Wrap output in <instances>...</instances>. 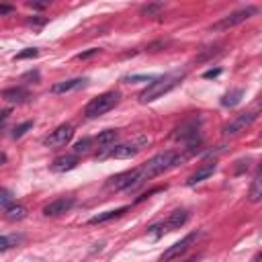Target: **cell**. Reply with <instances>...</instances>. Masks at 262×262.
Segmentation results:
<instances>
[{
    "label": "cell",
    "instance_id": "cell-1",
    "mask_svg": "<svg viewBox=\"0 0 262 262\" xmlns=\"http://www.w3.org/2000/svg\"><path fill=\"white\" fill-rule=\"evenodd\" d=\"M188 156H190V151L180 154V151H174V149L162 151V154L154 156V158L147 160L143 166H139V178H141V182H143V180H149V178H154V176H158V174H162L164 170H168V168H172V166H178L180 162H186Z\"/></svg>",
    "mask_w": 262,
    "mask_h": 262
},
{
    "label": "cell",
    "instance_id": "cell-2",
    "mask_svg": "<svg viewBox=\"0 0 262 262\" xmlns=\"http://www.w3.org/2000/svg\"><path fill=\"white\" fill-rule=\"evenodd\" d=\"M182 78H184V72H168V74H164V76L154 78V80L147 84V88L141 90L139 102L145 104V102L158 100L160 96H164L166 92H170L172 88H176V86L182 82Z\"/></svg>",
    "mask_w": 262,
    "mask_h": 262
},
{
    "label": "cell",
    "instance_id": "cell-3",
    "mask_svg": "<svg viewBox=\"0 0 262 262\" xmlns=\"http://www.w3.org/2000/svg\"><path fill=\"white\" fill-rule=\"evenodd\" d=\"M119 98H121V94H119L117 90L102 92V94H98L96 98H92V100L86 104L84 115H86L88 119H96V117H100V115L108 113L111 108H115V104L119 102Z\"/></svg>",
    "mask_w": 262,
    "mask_h": 262
},
{
    "label": "cell",
    "instance_id": "cell-4",
    "mask_svg": "<svg viewBox=\"0 0 262 262\" xmlns=\"http://www.w3.org/2000/svg\"><path fill=\"white\" fill-rule=\"evenodd\" d=\"M256 12H258L256 6H246V8H242V10H235V12L227 14V16H223L221 20L213 23V25H211V31H227V29H231V27H235V25L248 20V18L254 16Z\"/></svg>",
    "mask_w": 262,
    "mask_h": 262
},
{
    "label": "cell",
    "instance_id": "cell-5",
    "mask_svg": "<svg viewBox=\"0 0 262 262\" xmlns=\"http://www.w3.org/2000/svg\"><path fill=\"white\" fill-rule=\"evenodd\" d=\"M141 184V178H139V168H133V170H125L117 176H113L108 180V188L111 190H127V188H135Z\"/></svg>",
    "mask_w": 262,
    "mask_h": 262
},
{
    "label": "cell",
    "instance_id": "cell-6",
    "mask_svg": "<svg viewBox=\"0 0 262 262\" xmlns=\"http://www.w3.org/2000/svg\"><path fill=\"white\" fill-rule=\"evenodd\" d=\"M72 137H74V127L70 123H63L45 137V145L47 147H63L70 143Z\"/></svg>",
    "mask_w": 262,
    "mask_h": 262
},
{
    "label": "cell",
    "instance_id": "cell-7",
    "mask_svg": "<svg viewBox=\"0 0 262 262\" xmlns=\"http://www.w3.org/2000/svg\"><path fill=\"white\" fill-rule=\"evenodd\" d=\"M196 237H199V233L196 231H192V233H188V235H184L180 242H176V244H172L164 254H162V262H172V260H176L180 254H184L194 242H196Z\"/></svg>",
    "mask_w": 262,
    "mask_h": 262
},
{
    "label": "cell",
    "instance_id": "cell-8",
    "mask_svg": "<svg viewBox=\"0 0 262 262\" xmlns=\"http://www.w3.org/2000/svg\"><path fill=\"white\" fill-rule=\"evenodd\" d=\"M74 205H76L74 196H59V199H55V201H51V203H47L43 207V215L45 217H57V215L68 213Z\"/></svg>",
    "mask_w": 262,
    "mask_h": 262
},
{
    "label": "cell",
    "instance_id": "cell-9",
    "mask_svg": "<svg viewBox=\"0 0 262 262\" xmlns=\"http://www.w3.org/2000/svg\"><path fill=\"white\" fill-rule=\"evenodd\" d=\"M254 119H256L254 113H242V115H237L233 121H229V123L223 127V135H235V133H239V131H246V129L254 123Z\"/></svg>",
    "mask_w": 262,
    "mask_h": 262
},
{
    "label": "cell",
    "instance_id": "cell-10",
    "mask_svg": "<svg viewBox=\"0 0 262 262\" xmlns=\"http://www.w3.org/2000/svg\"><path fill=\"white\" fill-rule=\"evenodd\" d=\"M186 221H188V211L186 209H176L162 221V227H164V231H172V229H180Z\"/></svg>",
    "mask_w": 262,
    "mask_h": 262
},
{
    "label": "cell",
    "instance_id": "cell-11",
    "mask_svg": "<svg viewBox=\"0 0 262 262\" xmlns=\"http://www.w3.org/2000/svg\"><path fill=\"white\" fill-rule=\"evenodd\" d=\"M141 147L135 145V143H119L115 147H108L106 156L108 158H115V160H127V158H133Z\"/></svg>",
    "mask_w": 262,
    "mask_h": 262
},
{
    "label": "cell",
    "instance_id": "cell-12",
    "mask_svg": "<svg viewBox=\"0 0 262 262\" xmlns=\"http://www.w3.org/2000/svg\"><path fill=\"white\" fill-rule=\"evenodd\" d=\"M215 170H217V164H215V162H209V164L201 166V168H199L194 174H190V176H188V180H186V184H188V186H194V184L203 182L205 178H209V176H211Z\"/></svg>",
    "mask_w": 262,
    "mask_h": 262
},
{
    "label": "cell",
    "instance_id": "cell-13",
    "mask_svg": "<svg viewBox=\"0 0 262 262\" xmlns=\"http://www.w3.org/2000/svg\"><path fill=\"white\" fill-rule=\"evenodd\" d=\"M88 80L86 78H72V80H63V82H57L51 86V92L53 94H61V92H70V90H76L80 86H84Z\"/></svg>",
    "mask_w": 262,
    "mask_h": 262
},
{
    "label": "cell",
    "instance_id": "cell-14",
    "mask_svg": "<svg viewBox=\"0 0 262 262\" xmlns=\"http://www.w3.org/2000/svg\"><path fill=\"white\" fill-rule=\"evenodd\" d=\"M76 166H78V156L76 154L74 156H59V158L53 160L51 170L53 172H68V170H72Z\"/></svg>",
    "mask_w": 262,
    "mask_h": 262
},
{
    "label": "cell",
    "instance_id": "cell-15",
    "mask_svg": "<svg viewBox=\"0 0 262 262\" xmlns=\"http://www.w3.org/2000/svg\"><path fill=\"white\" fill-rule=\"evenodd\" d=\"M2 98L8 100V102H25L29 98V92L23 86H12V88L2 90Z\"/></svg>",
    "mask_w": 262,
    "mask_h": 262
},
{
    "label": "cell",
    "instance_id": "cell-16",
    "mask_svg": "<svg viewBox=\"0 0 262 262\" xmlns=\"http://www.w3.org/2000/svg\"><path fill=\"white\" fill-rule=\"evenodd\" d=\"M129 207L125 205V207H119V209H111V211H104V213H98V215H94V217H90L88 219V223H92V225H96V223H104V221H111V219H115V217H121L125 211H127Z\"/></svg>",
    "mask_w": 262,
    "mask_h": 262
},
{
    "label": "cell",
    "instance_id": "cell-17",
    "mask_svg": "<svg viewBox=\"0 0 262 262\" xmlns=\"http://www.w3.org/2000/svg\"><path fill=\"white\" fill-rule=\"evenodd\" d=\"M25 217H27V209L23 205H14L12 203L8 209H4V219H8V221H20Z\"/></svg>",
    "mask_w": 262,
    "mask_h": 262
},
{
    "label": "cell",
    "instance_id": "cell-18",
    "mask_svg": "<svg viewBox=\"0 0 262 262\" xmlns=\"http://www.w3.org/2000/svg\"><path fill=\"white\" fill-rule=\"evenodd\" d=\"M23 242L20 233H8V235H0V252H6L10 248H16Z\"/></svg>",
    "mask_w": 262,
    "mask_h": 262
},
{
    "label": "cell",
    "instance_id": "cell-19",
    "mask_svg": "<svg viewBox=\"0 0 262 262\" xmlns=\"http://www.w3.org/2000/svg\"><path fill=\"white\" fill-rule=\"evenodd\" d=\"M242 98H244V90H242V88H235V90H231V92L223 94L221 104H223V106H235V104H239V102H242Z\"/></svg>",
    "mask_w": 262,
    "mask_h": 262
},
{
    "label": "cell",
    "instance_id": "cell-20",
    "mask_svg": "<svg viewBox=\"0 0 262 262\" xmlns=\"http://www.w3.org/2000/svg\"><path fill=\"white\" fill-rule=\"evenodd\" d=\"M115 139H117V131L115 129H106V131H102V133L96 135V143L98 145H111Z\"/></svg>",
    "mask_w": 262,
    "mask_h": 262
},
{
    "label": "cell",
    "instance_id": "cell-21",
    "mask_svg": "<svg viewBox=\"0 0 262 262\" xmlns=\"http://www.w3.org/2000/svg\"><path fill=\"white\" fill-rule=\"evenodd\" d=\"M260 196H262L260 176L256 174V178H254V182H252V188H250V201H252V203H258V201H260Z\"/></svg>",
    "mask_w": 262,
    "mask_h": 262
},
{
    "label": "cell",
    "instance_id": "cell-22",
    "mask_svg": "<svg viewBox=\"0 0 262 262\" xmlns=\"http://www.w3.org/2000/svg\"><path fill=\"white\" fill-rule=\"evenodd\" d=\"M90 143H92L90 137H82L80 141L74 143V154H86V151L90 149Z\"/></svg>",
    "mask_w": 262,
    "mask_h": 262
},
{
    "label": "cell",
    "instance_id": "cell-23",
    "mask_svg": "<svg viewBox=\"0 0 262 262\" xmlns=\"http://www.w3.org/2000/svg\"><path fill=\"white\" fill-rule=\"evenodd\" d=\"M39 55V49L37 47H27V49H23V51H18L16 55H14V59L16 61H20V59H29V57H37Z\"/></svg>",
    "mask_w": 262,
    "mask_h": 262
},
{
    "label": "cell",
    "instance_id": "cell-24",
    "mask_svg": "<svg viewBox=\"0 0 262 262\" xmlns=\"http://www.w3.org/2000/svg\"><path fill=\"white\" fill-rule=\"evenodd\" d=\"M12 205V192L8 188H0V209H8Z\"/></svg>",
    "mask_w": 262,
    "mask_h": 262
},
{
    "label": "cell",
    "instance_id": "cell-25",
    "mask_svg": "<svg viewBox=\"0 0 262 262\" xmlns=\"http://www.w3.org/2000/svg\"><path fill=\"white\" fill-rule=\"evenodd\" d=\"M162 8H164V4H162V2H156V4H145V6H141V14H143V16H151V14L160 12Z\"/></svg>",
    "mask_w": 262,
    "mask_h": 262
},
{
    "label": "cell",
    "instance_id": "cell-26",
    "mask_svg": "<svg viewBox=\"0 0 262 262\" xmlns=\"http://www.w3.org/2000/svg\"><path fill=\"white\" fill-rule=\"evenodd\" d=\"M31 127H33V121H25V123H20L18 127H14V131H12V137H14V139L23 137V135H25V133H27Z\"/></svg>",
    "mask_w": 262,
    "mask_h": 262
},
{
    "label": "cell",
    "instance_id": "cell-27",
    "mask_svg": "<svg viewBox=\"0 0 262 262\" xmlns=\"http://www.w3.org/2000/svg\"><path fill=\"white\" fill-rule=\"evenodd\" d=\"M156 76H147V74H141V76H127L125 82H151Z\"/></svg>",
    "mask_w": 262,
    "mask_h": 262
},
{
    "label": "cell",
    "instance_id": "cell-28",
    "mask_svg": "<svg viewBox=\"0 0 262 262\" xmlns=\"http://www.w3.org/2000/svg\"><path fill=\"white\" fill-rule=\"evenodd\" d=\"M100 49H96V47H92V49H88V51H82V53H78L76 57L78 59H88V57H92V55H96Z\"/></svg>",
    "mask_w": 262,
    "mask_h": 262
},
{
    "label": "cell",
    "instance_id": "cell-29",
    "mask_svg": "<svg viewBox=\"0 0 262 262\" xmlns=\"http://www.w3.org/2000/svg\"><path fill=\"white\" fill-rule=\"evenodd\" d=\"M221 74V70L219 68H215V70H207L205 74H203V78H217Z\"/></svg>",
    "mask_w": 262,
    "mask_h": 262
},
{
    "label": "cell",
    "instance_id": "cell-30",
    "mask_svg": "<svg viewBox=\"0 0 262 262\" xmlns=\"http://www.w3.org/2000/svg\"><path fill=\"white\" fill-rule=\"evenodd\" d=\"M8 115H10V108H2V111H0V129H2V125L6 123Z\"/></svg>",
    "mask_w": 262,
    "mask_h": 262
},
{
    "label": "cell",
    "instance_id": "cell-31",
    "mask_svg": "<svg viewBox=\"0 0 262 262\" xmlns=\"http://www.w3.org/2000/svg\"><path fill=\"white\" fill-rule=\"evenodd\" d=\"M23 80H39V72H27L23 76Z\"/></svg>",
    "mask_w": 262,
    "mask_h": 262
},
{
    "label": "cell",
    "instance_id": "cell-32",
    "mask_svg": "<svg viewBox=\"0 0 262 262\" xmlns=\"http://www.w3.org/2000/svg\"><path fill=\"white\" fill-rule=\"evenodd\" d=\"M47 18H29V25H45Z\"/></svg>",
    "mask_w": 262,
    "mask_h": 262
},
{
    "label": "cell",
    "instance_id": "cell-33",
    "mask_svg": "<svg viewBox=\"0 0 262 262\" xmlns=\"http://www.w3.org/2000/svg\"><path fill=\"white\" fill-rule=\"evenodd\" d=\"M29 6H31V8H45L47 2H29Z\"/></svg>",
    "mask_w": 262,
    "mask_h": 262
},
{
    "label": "cell",
    "instance_id": "cell-34",
    "mask_svg": "<svg viewBox=\"0 0 262 262\" xmlns=\"http://www.w3.org/2000/svg\"><path fill=\"white\" fill-rule=\"evenodd\" d=\"M6 12H12V6H6V4H0V14H6Z\"/></svg>",
    "mask_w": 262,
    "mask_h": 262
},
{
    "label": "cell",
    "instance_id": "cell-35",
    "mask_svg": "<svg viewBox=\"0 0 262 262\" xmlns=\"http://www.w3.org/2000/svg\"><path fill=\"white\" fill-rule=\"evenodd\" d=\"M2 164H6V154L0 151V166H2Z\"/></svg>",
    "mask_w": 262,
    "mask_h": 262
},
{
    "label": "cell",
    "instance_id": "cell-36",
    "mask_svg": "<svg viewBox=\"0 0 262 262\" xmlns=\"http://www.w3.org/2000/svg\"><path fill=\"white\" fill-rule=\"evenodd\" d=\"M194 260H196V258H188V260H184V262H194Z\"/></svg>",
    "mask_w": 262,
    "mask_h": 262
}]
</instances>
